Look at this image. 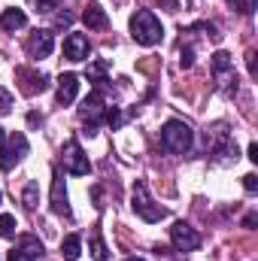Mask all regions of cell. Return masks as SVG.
Wrapping results in <instances>:
<instances>
[{"label":"cell","mask_w":258,"mask_h":261,"mask_svg":"<svg viewBox=\"0 0 258 261\" xmlns=\"http://www.w3.org/2000/svg\"><path fill=\"white\" fill-rule=\"evenodd\" d=\"M192 143H194L192 128H189L186 122H179V119H170V122L161 128V149L170 152V155H186V152L192 149Z\"/></svg>","instance_id":"6da1fadb"},{"label":"cell","mask_w":258,"mask_h":261,"mask_svg":"<svg viewBox=\"0 0 258 261\" xmlns=\"http://www.w3.org/2000/svg\"><path fill=\"white\" fill-rule=\"evenodd\" d=\"M179 64H183V67H192L194 64V46H192V43H186V40H183V46H179Z\"/></svg>","instance_id":"603a6c76"},{"label":"cell","mask_w":258,"mask_h":261,"mask_svg":"<svg viewBox=\"0 0 258 261\" xmlns=\"http://www.w3.org/2000/svg\"><path fill=\"white\" fill-rule=\"evenodd\" d=\"M134 213H137L143 222H161V219L167 216V210L158 206V203L149 197V192H146L143 182H134Z\"/></svg>","instance_id":"8992f818"},{"label":"cell","mask_w":258,"mask_h":261,"mask_svg":"<svg viewBox=\"0 0 258 261\" xmlns=\"http://www.w3.org/2000/svg\"><path fill=\"white\" fill-rule=\"evenodd\" d=\"M85 76H88V82H94V88H97V91L110 82V79H107V64H104V61H94V64L85 70Z\"/></svg>","instance_id":"ac0fdd59"},{"label":"cell","mask_w":258,"mask_h":261,"mask_svg":"<svg viewBox=\"0 0 258 261\" xmlns=\"http://www.w3.org/2000/svg\"><path fill=\"white\" fill-rule=\"evenodd\" d=\"M243 189H246V192H258V176L255 173H246V176H243Z\"/></svg>","instance_id":"83f0119b"},{"label":"cell","mask_w":258,"mask_h":261,"mask_svg":"<svg viewBox=\"0 0 258 261\" xmlns=\"http://www.w3.org/2000/svg\"><path fill=\"white\" fill-rule=\"evenodd\" d=\"M0 149H3V128H0Z\"/></svg>","instance_id":"4dcf8cb0"},{"label":"cell","mask_w":258,"mask_h":261,"mask_svg":"<svg viewBox=\"0 0 258 261\" xmlns=\"http://www.w3.org/2000/svg\"><path fill=\"white\" fill-rule=\"evenodd\" d=\"M131 34H134V40H137L140 46H155V43H161V37H164L161 21H158L149 9H137V12L131 15Z\"/></svg>","instance_id":"7a4b0ae2"},{"label":"cell","mask_w":258,"mask_h":261,"mask_svg":"<svg viewBox=\"0 0 258 261\" xmlns=\"http://www.w3.org/2000/svg\"><path fill=\"white\" fill-rule=\"evenodd\" d=\"M0 237H15V216L9 213L0 216Z\"/></svg>","instance_id":"ffe728a7"},{"label":"cell","mask_w":258,"mask_h":261,"mask_svg":"<svg viewBox=\"0 0 258 261\" xmlns=\"http://www.w3.org/2000/svg\"><path fill=\"white\" fill-rule=\"evenodd\" d=\"M225 3H231L237 12H243V15H252L255 12V0H225Z\"/></svg>","instance_id":"d4e9b609"},{"label":"cell","mask_w":258,"mask_h":261,"mask_svg":"<svg viewBox=\"0 0 258 261\" xmlns=\"http://www.w3.org/2000/svg\"><path fill=\"white\" fill-rule=\"evenodd\" d=\"M37 3V12H55L61 6V0H34Z\"/></svg>","instance_id":"484cf974"},{"label":"cell","mask_w":258,"mask_h":261,"mask_svg":"<svg viewBox=\"0 0 258 261\" xmlns=\"http://www.w3.org/2000/svg\"><path fill=\"white\" fill-rule=\"evenodd\" d=\"M82 21L91 28V31H104L107 24H110V18H107V12L97 6V3H88L85 6V12H82Z\"/></svg>","instance_id":"2e32d148"},{"label":"cell","mask_w":258,"mask_h":261,"mask_svg":"<svg viewBox=\"0 0 258 261\" xmlns=\"http://www.w3.org/2000/svg\"><path fill=\"white\" fill-rule=\"evenodd\" d=\"M61 164H64L67 173H73V176H85V173L91 170L88 155L82 152V146H79L76 140H67L64 143V149H61Z\"/></svg>","instance_id":"52a82bcc"},{"label":"cell","mask_w":258,"mask_h":261,"mask_svg":"<svg viewBox=\"0 0 258 261\" xmlns=\"http://www.w3.org/2000/svg\"><path fill=\"white\" fill-rule=\"evenodd\" d=\"M170 240H173V246H176L179 252H194V249L200 246V234L194 231L192 225H186V222H176V225L170 228Z\"/></svg>","instance_id":"9c48e42d"},{"label":"cell","mask_w":258,"mask_h":261,"mask_svg":"<svg viewBox=\"0 0 258 261\" xmlns=\"http://www.w3.org/2000/svg\"><path fill=\"white\" fill-rule=\"evenodd\" d=\"M40 258H43V243L37 237H21L6 261H40Z\"/></svg>","instance_id":"30bf717a"},{"label":"cell","mask_w":258,"mask_h":261,"mask_svg":"<svg viewBox=\"0 0 258 261\" xmlns=\"http://www.w3.org/2000/svg\"><path fill=\"white\" fill-rule=\"evenodd\" d=\"M70 21H73V18H70V12H64V15H58V18H55V24H58V28H67Z\"/></svg>","instance_id":"f1b7e54d"},{"label":"cell","mask_w":258,"mask_h":261,"mask_svg":"<svg viewBox=\"0 0 258 261\" xmlns=\"http://www.w3.org/2000/svg\"><path fill=\"white\" fill-rule=\"evenodd\" d=\"M210 70H213V82H216L225 94H234V91H237V70H234V61H231L228 52H216Z\"/></svg>","instance_id":"277c9868"},{"label":"cell","mask_w":258,"mask_h":261,"mask_svg":"<svg viewBox=\"0 0 258 261\" xmlns=\"http://www.w3.org/2000/svg\"><path fill=\"white\" fill-rule=\"evenodd\" d=\"M249 161H258V146L255 143H249Z\"/></svg>","instance_id":"f546056e"},{"label":"cell","mask_w":258,"mask_h":261,"mask_svg":"<svg viewBox=\"0 0 258 261\" xmlns=\"http://www.w3.org/2000/svg\"><path fill=\"white\" fill-rule=\"evenodd\" d=\"M55 49V40H52V31H34L31 40H28V55L31 58H49Z\"/></svg>","instance_id":"8fae6325"},{"label":"cell","mask_w":258,"mask_h":261,"mask_svg":"<svg viewBox=\"0 0 258 261\" xmlns=\"http://www.w3.org/2000/svg\"><path fill=\"white\" fill-rule=\"evenodd\" d=\"M91 255H94V261H107V246H104L100 234H91Z\"/></svg>","instance_id":"44dd1931"},{"label":"cell","mask_w":258,"mask_h":261,"mask_svg":"<svg viewBox=\"0 0 258 261\" xmlns=\"http://www.w3.org/2000/svg\"><path fill=\"white\" fill-rule=\"evenodd\" d=\"M40 203V195H37V182H28V189H24V206L28 210H34Z\"/></svg>","instance_id":"cb8c5ba5"},{"label":"cell","mask_w":258,"mask_h":261,"mask_svg":"<svg viewBox=\"0 0 258 261\" xmlns=\"http://www.w3.org/2000/svg\"><path fill=\"white\" fill-rule=\"evenodd\" d=\"M207 149H210V155H216L222 161H237V146L231 143L228 125H222V122L207 130Z\"/></svg>","instance_id":"3957f363"},{"label":"cell","mask_w":258,"mask_h":261,"mask_svg":"<svg viewBox=\"0 0 258 261\" xmlns=\"http://www.w3.org/2000/svg\"><path fill=\"white\" fill-rule=\"evenodd\" d=\"M79 249H82L79 234H70V237H64V240H61V255H64L67 261H76V258H79Z\"/></svg>","instance_id":"d6986e66"},{"label":"cell","mask_w":258,"mask_h":261,"mask_svg":"<svg viewBox=\"0 0 258 261\" xmlns=\"http://www.w3.org/2000/svg\"><path fill=\"white\" fill-rule=\"evenodd\" d=\"M28 155V137L21 130H15L6 143V149H0V170H12L21 158Z\"/></svg>","instance_id":"ba28073f"},{"label":"cell","mask_w":258,"mask_h":261,"mask_svg":"<svg viewBox=\"0 0 258 261\" xmlns=\"http://www.w3.org/2000/svg\"><path fill=\"white\" fill-rule=\"evenodd\" d=\"M52 210L58 216H70V197H67V189H64V176L58 170L52 176Z\"/></svg>","instance_id":"4fadbf2b"},{"label":"cell","mask_w":258,"mask_h":261,"mask_svg":"<svg viewBox=\"0 0 258 261\" xmlns=\"http://www.w3.org/2000/svg\"><path fill=\"white\" fill-rule=\"evenodd\" d=\"M128 261H143V258H128Z\"/></svg>","instance_id":"1f68e13d"},{"label":"cell","mask_w":258,"mask_h":261,"mask_svg":"<svg viewBox=\"0 0 258 261\" xmlns=\"http://www.w3.org/2000/svg\"><path fill=\"white\" fill-rule=\"evenodd\" d=\"M18 82H21V91L24 94H37V91H46L49 88V79L40 73V70H28V67H18L15 70Z\"/></svg>","instance_id":"7c38bea8"},{"label":"cell","mask_w":258,"mask_h":261,"mask_svg":"<svg viewBox=\"0 0 258 261\" xmlns=\"http://www.w3.org/2000/svg\"><path fill=\"white\" fill-rule=\"evenodd\" d=\"M107 125H110L113 130H119L122 125H125V113H122V110H116V107H113V110H107Z\"/></svg>","instance_id":"7402d4cb"},{"label":"cell","mask_w":258,"mask_h":261,"mask_svg":"<svg viewBox=\"0 0 258 261\" xmlns=\"http://www.w3.org/2000/svg\"><path fill=\"white\" fill-rule=\"evenodd\" d=\"M9 107H12V94L6 88H0V113H9Z\"/></svg>","instance_id":"4316f807"},{"label":"cell","mask_w":258,"mask_h":261,"mask_svg":"<svg viewBox=\"0 0 258 261\" xmlns=\"http://www.w3.org/2000/svg\"><path fill=\"white\" fill-rule=\"evenodd\" d=\"M64 58L67 61H85L88 58V40L82 34H70L64 40Z\"/></svg>","instance_id":"5bb4252c"},{"label":"cell","mask_w":258,"mask_h":261,"mask_svg":"<svg viewBox=\"0 0 258 261\" xmlns=\"http://www.w3.org/2000/svg\"><path fill=\"white\" fill-rule=\"evenodd\" d=\"M79 119L85 122V134H94L97 125L107 119V100H104V91H91L85 100H82V107H79Z\"/></svg>","instance_id":"5b68a950"},{"label":"cell","mask_w":258,"mask_h":261,"mask_svg":"<svg viewBox=\"0 0 258 261\" xmlns=\"http://www.w3.org/2000/svg\"><path fill=\"white\" fill-rule=\"evenodd\" d=\"M24 24H28V15L21 9H3V15H0V28L3 31H21Z\"/></svg>","instance_id":"e0dca14e"},{"label":"cell","mask_w":258,"mask_h":261,"mask_svg":"<svg viewBox=\"0 0 258 261\" xmlns=\"http://www.w3.org/2000/svg\"><path fill=\"white\" fill-rule=\"evenodd\" d=\"M76 91H79V79L73 73H61L58 76V103L61 107H70L76 100Z\"/></svg>","instance_id":"9a60e30c"}]
</instances>
